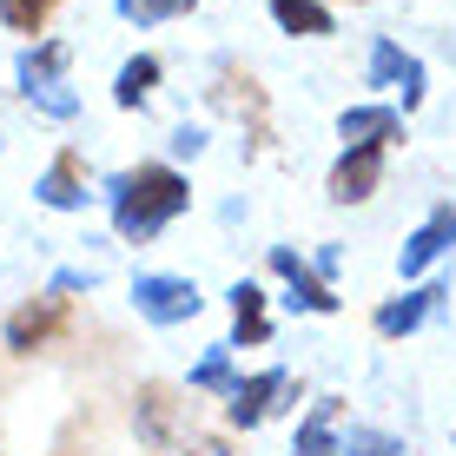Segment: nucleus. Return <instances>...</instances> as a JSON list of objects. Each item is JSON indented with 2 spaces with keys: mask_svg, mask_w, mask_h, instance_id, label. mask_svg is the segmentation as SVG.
Segmentation results:
<instances>
[{
  "mask_svg": "<svg viewBox=\"0 0 456 456\" xmlns=\"http://www.w3.org/2000/svg\"><path fill=\"white\" fill-rule=\"evenodd\" d=\"M106 206H113V232L126 245H152L172 218H185L192 206V179L172 159H139L106 179Z\"/></svg>",
  "mask_w": 456,
  "mask_h": 456,
  "instance_id": "1",
  "label": "nucleus"
},
{
  "mask_svg": "<svg viewBox=\"0 0 456 456\" xmlns=\"http://www.w3.org/2000/svg\"><path fill=\"white\" fill-rule=\"evenodd\" d=\"M192 390H179V384H139L133 390V436L146 444L152 456H172L192 436Z\"/></svg>",
  "mask_w": 456,
  "mask_h": 456,
  "instance_id": "2",
  "label": "nucleus"
},
{
  "mask_svg": "<svg viewBox=\"0 0 456 456\" xmlns=\"http://www.w3.org/2000/svg\"><path fill=\"white\" fill-rule=\"evenodd\" d=\"M67 324H73V297L67 291H40V297H27V305L7 311L0 338H7L13 357H34V351H46V344L67 338Z\"/></svg>",
  "mask_w": 456,
  "mask_h": 456,
  "instance_id": "3",
  "label": "nucleus"
},
{
  "mask_svg": "<svg viewBox=\"0 0 456 456\" xmlns=\"http://www.w3.org/2000/svg\"><path fill=\"white\" fill-rule=\"evenodd\" d=\"M133 311L146 324H159V331H172V324H192L199 311H206V297H199V285L179 278V272H139L133 278Z\"/></svg>",
  "mask_w": 456,
  "mask_h": 456,
  "instance_id": "4",
  "label": "nucleus"
},
{
  "mask_svg": "<svg viewBox=\"0 0 456 456\" xmlns=\"http://www.w3.org/2000/svg\"><path fill=\"white\" fill-rule=\"evenodd\" d=\"M265 265H272V278L285 285V305H291V311H305V318H338V305H344V297H338L331 278H318V272H311V258H305V251L272 245V251H265Z\"/></svg>",
  "mask_w": 456,
  "mask_h": 456,
  "instance_id": "5",
  "label": "nucleus"
},
{
  "mask_svg": "<svg viewBox=\"0 0 456 456\" xmlns=\"http://www.w3.org/2000/svg\"><path fill=\"white\" fill-rule=\"evenodd\" d=\"M285 403H291V370L285 364H265V370H251V377L232 384L225 423H232V430H258V423H272Z\"/></svg>",
  "mask_w": 456,
  "mask_h": 456,
  "instance_id": "6",
  "label": "nucleus"
},
{
  "mask_svg": "<svg viewBox=\"0 0 456 456\" xmlns=\"http://www.w3.org/2000/svg\"><path fill=\"white\" fill-rule=\"evenodd\" d=\"M450 251H456V206H430L417 218V232L397 245V278H411V285H417V278H430Z\"/></svg>",
  "mask_w": 456,
  "mask_h": 456,
  "instance_id": "7",
  "label": "nucleus"
},
{
  "mask_svg": "<svg viewBox=\"0 0 456 456\" xmlns=\"http://www.w3.org/2000/svg\"><path fill=\"white\" fill-rule=\"evenodd\" d=\"M370 86L397 93L403 113H417L423 93H430V73H423V60H417V53H403L397 40H377V46H370Z\"/></svg>",
  "mask_w": 456,
  "mask_h": 456,
  "instance_id": "8",
  "label": "nucleus"
},
{
  "mask_svg": "<svg viewBox=\"0 0 456 456\" xmlns=\"http://www.w3.org/2000/svg\"><path fill=\"white\" fill-rule=\"evenodd\" d=\"M444 285H403L397 297H384V305H377V338H390V344H397V338H417L423 331V324H430L436 318V311H444Z\"/></svg>",
  "mask_w": 456,
  "mask_h": 456,
  "instance_id": "9",
  "label": "nucleus"
},
{
  "mask_svg": "<svg viewBox=\"0 0 456 456\" xmlns=\"http://www.w3.org/2000/svg\"><path fill=\"white\" fill-rule=\"evenodd\" d=\"M377 185H384V146H344L331 159L324 192H331L338 206H364V199H377Z\"/></svg>",
  "mask_w": 456,
  "mask_h": 456,
  "instance_id": "10",
  "label": "nucleus"
},
{
  "mask_svg": "<svg viewBox=\"0 0 456 456\" xmlns=\"http://www.w3.org/2000/svg\"><path fill=\"white\" fill-rule=\"evenodd\" d=\"M338 139L344 146H397L403 139V106H390V100H357V106H344L338 113Z\"/></svg>",
  "mask_w": 456,
  "mask_h": 456,
  "instance_id": "11",
  "label": "nucleus"
},
{
  "mask_svg": "<svg viewBox=\"0 0 456 456\" xmlns=\"http://www.w3.org/2000/svg\"><path fill=\"white\" fill-rule=\"evenodd\" d=\"M212 106H218L225 119L251 126V139H265V119H272V100H265V86L251 80V73H239V67H218V80H212Z\"/></svg>",
  "mask_w": 456,
  "mask_h": 456,
  "instance_id": "12",
  "label": "nucleus"
},
{
  "mask_svg": "<svg viewBox=\"0 0 456 456\" xmlns=\"http://www.w3.org/2000/svg\"><path fill=\"white\" fill-rule=\"evenodd\" d=\"M225 305H232V351H265L272 344V305H265V285L258 278H239V285L225 291Z\"/></svg>",
  "mask_w": 456,
  "mask_h": 456,
  "instance_id": "13",
  "label": "nucleus"
},
{
  "mask_svg": "<svg viewBox=\"0 0 456 456\" xmlns=\"http://www.w3.org/2000/svg\"><path fill=\"white\" fill-rule=\"evenodd\" d=\"M34 199L46 212H86V166H80V152H53V166L34 179Z\"/></svg>",
  "mask_w": 456,
  "mask_h": 456,
  "instance_id": "14",
  "label": "nucleus"
},
{
  "mask_svg": "<svg viewBox=\"0 0 456 456\" xmlns=\"http://www.w3.org/2000/svg\"><path fill=\"white\" fill-rule=\"evenodd\" d=\"M344 397H318L305 417H297V436H291V456H344Z\"/></svg>",
  "mask_w": 456,
  "mask_h": 456,
  "instance_id": "15",
  "label": "nucleus"
},
{
  "mask_svg": "<svg viewBox=\"0 0 456 456\" xmlns=\"http://www.w3.org/2000/svg\"><path fill=\"white\" fill-rule=\"evenodd\" d=\"M67 40H34L20 60H13V80H20V93L34 100V93H46V86H67Z\"/></svg>",
  "mask_w": 456,
  "mask_h": 456,
  "instance_id": "16",
  "label": "nucleus"
},
{
  "mask_svg": "<svg viewBox=\"0 0 456 456\" xmlns=\"http://www.w3.org/2000/svg\"><path fill=\"white\" fill-rule=\"evenodd\" d=\"M265 7H272L278 34H291V40H324V34H338V20H331V7H324V0H265Z\"/></svg>",
  "mask_w": 456,
  "mask_h": 456,
  "instance_id": "17",
  "label": "nucleus"
},
{
  "mask_svg": "<svg viewBox=\"0 0 456 456\" xmlns=\"http://www.w3.org/2000/svg\"><path fill=\"white\" fill-rule=\"evenodd\" d=\"M159 73H166L159 53H133L119 67V80H113V106H119V113H139V106L152 100V86H159Z\"/></svg>",
  "mask_w": 456,
  "mask_h": 456,
  "instance_id": "18",
  "label": "nucleus"
},
{
  "mask_svg": "<svg viewBox=\"0 0 456 456\" xmlns=\"http://www.w3.org/2000/svg\"><path fill=\"white\" fill-rule=\"evenodd\" d=\"M232 384H239V377H232V344H212V351L192 364V377H185L192 397H232Z\"/></svg>",
  "mask_w": 456,
  "mask_h": 456,
  "instance_id": "19",
  "label": "nucleus"
},
{
  "mask_svg": "<svg viewBox=\"0 0 456 456\" xmlns=\"http://www.w3.org/2000/svg\"><path fill=\"white\" fill-rule=\"evenodd\" d=\"M338 444H344V456H403V436L370 430V423H351V430H344Z\"/></svg>",
  "mask_w": 456,
  "mask_h": 456,
  "instance_id": "20",
  "label": "nucleus"
},
{
  "mask_svg": "<svg viewBox=\"0 0 456 456\" xmlns=\"http://www.w3.org/2000/svg\"><path fill=\"white\" fill-rule=\"evenodd\" d=\"M199 0H119V20H139V27H152V20H179V13H192Z\"/></svg>",
  "mask_w": 456,
  "mask_h": 456,
  "instance_id": "21",
  "label": "nucleus"
},
{
  "mask_svg": "<svg viewBox=\"0 0 456 456\" xmlns=\"http://www.w3.org/2000/svg\"><path fill=\"white\" fill-rule=\"evenodd\" d=\"M53 7H60V0H0V20H7L13 34H40Z\"/></svg>",
  "mask_w": 456,
  "mask_h": 456,
  "instance_id": "22",
  "label": "nucleus"
},
{
  "mask_svg": "<svg viewBox=\"0 0 456 456\" xmlns=\"http://www.w3.org/2000/svg\"><path fill=\"white\" fill-rule=\"evenodd\" d=\"M166 146H172V159H199V152H206V126H192V119H185V126H172V139H166Z\"/></svg>",
  "mask_w": 456,
  "mask_h": 456,
  "instance_id": "23",
  "label": "nucleus"
},
{
  "mask_svg": "<svg viewBox=\"0 0 456 456\" xmlns=\"http://www.w3.org/2000/svg\"><path fill=\"white\" fill-rule=\"evenodd\" d=\"M172 456H239V450H232V436H206V430H192Z\"/></svg>",
  "mask_w": 456,
  "mask_h": 456,
  "instance_id": "24",
  "label": "nucleus"
},
{
  "mask_svg": "<svg viewBox=\"0 0 456 456\" xmlns=\"http://www.w3.org/2000/svg\"><path fill=\"white\" fill-rule=\"evenodd\" d=\"M34 106H40V113H53V119H73V113H80V100H73L67 86H46V93H34Z\"/></svg>",
  "mask_w": 456,
  "mask_h": 456,
  "instance_id": "25",
  "label": "nucleus"
},
{
  "mask_svg": "<svg viewBox=\"0 0 456 456\" xmlns=\"http://www.w3.org/2000/svg\"><path fill=\"white\" fill-rule=\"evenodd\" d=\"M338 265H344V251H338V245L311 251V272H318V278H338Z\"/></svg>",
  "mask_w": 456,
  "mask_h": 456,
  "instance_id": "26",
  "label": "nucleus"
},
{
  "mask_svg": "<svg viewBox=\"0 0 456 456\" xmlns=\"http://www.w3.org/2000/svg\"><path fill=\"white\" fill-rule=\"evenodd\" d=\"M93 285H100V272H60L53 278V291H93Z\"/></svg>",
  "mask_w": 456,
  "mask_h": 456,
  "instance_id": "27",
  "label": "nucleus"
},
{
  "mask_svg": "<svg viewBox=\"0 0 456 456\" xmlns=\"http://www.w3.org/2000/svg\"><path fill=\"white\" fill-rule=\"evenodd\" d=\"M351 7H357V0H351Z\"/></svg>",
  "mask_w": 456,
  "mask_h": 456,
  "instance_id": "28",
  "label": "nucleus"
}]
</instances>
